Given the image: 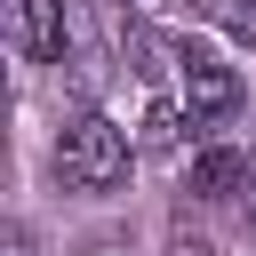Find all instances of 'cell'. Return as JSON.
I'll return each instance as SVG.
<instances>
[{"instance_id":"6da1fadb","label":"cell","mask_w":256,"mask_h":256,"mask_svg":"<svg viewBox=\"0 0 256 256\" xmlns=\"http://www.w3.org/2000/svg\"><path fill=\"white\" fill-rule=\"evenodd\" d=\"M56 176L72 192H112L128 176V136L104 120V112H80L64 136H56Z\"/></svg>"},{"instance_id":"7a4b0ae2","label":"cell","mask_w":256,"mask_h":256,"mask_svg":"<svg viewBox=\"0 0 256 256\" xmlns=\"http://www.w3.org/2000/svg\"><path fill=\"white\" fill-rule=\"evenodd\" d=\"M176 80H184L192 128H200V120H232V112H240V72H232V64H216L200 40H176Z\"/></svg>"},{"instance_id":"3957f363","label":"cell","mask_w":256,"mask_h":256,"mask_svg":"<svg viewBox=\"0 0 256 256\" xmlns=\"http://www.w3.org/2000/svg\"><path fill=\"white\" fill-rule=\"evenodd\" d=\"M8 32L32 64H56L64 56V0H8Z\"/></svg>"},{"instance_id":"277c9868","label":"cell","mask_w":256,"mask_h":256,"mask_svg":"<svg viewBox=\"0 0 256 256\" xmlns=\"http://www.w3.org/2000/svg\"><path fill=\"white\" fill-rule=\"evenodd\" d=\"M240 184H248V160H240L232 144H208V152L184 168V192H192V200H232Z\"/></svg>"},{"instance_id":"5b68a950","label":"cell","mask_w":256,"mask_h":256,"mask_svg":"<svg viewBox=\"0 0 256 256\" xmlns=\"http://www.w3.org/2000/svg\"><path fill=\"white\" fill-rule=\"evenodd\" d=\"M184 120H192V104H168V96H160V104L144 112V136H136V144H144V152H176V144H184Z\"/></svg>"},{"instance_id":"8992f818","label":"cell","mask_w":256,"mask_h":256,"mask_svg":"<svg viewBox=\"0 0 256 256\" xmlns=\"http://www.w3.org/2000/svg\"><path fill=\"white\" fill-rule=\"evenodd\" d=\"M200 16H208V24H224L240 48H256V0H200Z\"/></svg>"},{"instance_id":"52a82bcc","label":"cell","mask_w":256,"mask_h":256,"mask_svg":"<svg viewBox=\"0 0 256 256\" xmlns=\"http://www.w3.org/2000/svg\"><path fill=\"white\" fill-rule=\"evenodd\" d=\"M168 256H216V248H208V240H176Z\"/></svg>"},{"instance_id":"ba28073f","label":"cell","mask_w":256,"mask_h":256,"mask_svg":"<svg viewBox=\"0 0 256 256\" xmlns=\"http://www.w3.org/2000/svg\"><path fill=\"white\" fill-rule=\"evenodd\" d=\"M8 256H32V240H24V232H8Z\"/></svg>"},{"instance_id":"9c48e42d","label":"cell","mask_w":256,"mask_h":256,"mask_svg":"<svg viewBox=\"0 0 256 256\" xmlns=\"http://www.w3.org/2000/svg\"><path fill=\"white\" fill-rule=\"evenodd\" d=\"M248 224H256V176H248Z\"/></svg>"}]
</instances>
